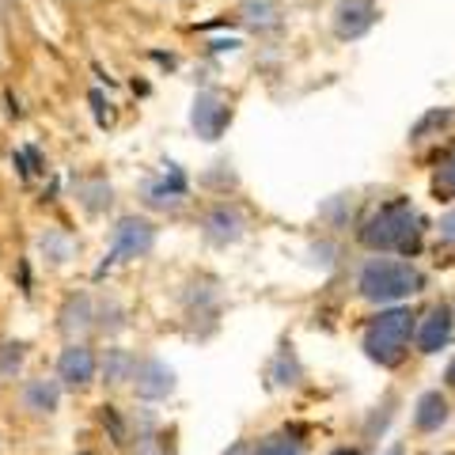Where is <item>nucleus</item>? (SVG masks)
Returning <instances> with one entry per match:
<instances>
[{"label": "nucleus", "instance_id": "obj_1", "mask_svg": "<svg viewBox=\"0 0 455 455\" xmlns=\"http://www.w3.org/2000/svg\"><path fill=\"white\" fill-rule=\"evenodd\" d=\"M361 243L372 251H398V254H418L421 247V217L410 202H387L379 212L361 228Z\"/></svg>", "mask_w": 455, "mask_h": 455}, {"label": "nucleus", "instance_id": "obj_5", "mask_svg": "<svg viewBox=\"0 0 455 455\" xmlns=\"http://www.w3.org/2000/svg\"><path fill=\"white\" fill-rule=\"evenodd\" d=\"M190 122H194V130L197 137H205V140H217L224 130H228V122H232V103L220 95V92H202L194 99V114H190Z\"/></svg>", "mask_w": 455, "mask_h": 455}, {"label": "nucleus", "instance_id": "obj_17", "mask_svg": "<svg viewBox=\"0 0 455 455\" xmlns=\"http://www.w3.org/2000/svg\"><path fill=\"white\" fill-rule=\"evenodd\" d=\"M433 194H436V202H455V152L440 164L436 179H433Z\"/></svg>", "mask_w": 455, "mask_h": 455}, {"label": "nucleus", "instance_id": "obj_10", "mask_svg": "<svg viewBox=\"0 0 455 455\" xmlns=\"http://www.w3.org/2000/svg\"><path fill=\"white\" fill-rule=\"evenodd\" d=\"M205 235L212 239V243H235L239 235H243V217H239L235 209H228V205H217L205 217Z\"/></svg>", "mask_w": 455, "mask_h": 455}, {"label": "nucleus", "instance_id": "obj_11", "mask_svg": "<svg viewBox=\"0 0 455 455\" xmlns=\"http://www.w3.org/2000/svg\"><path fill=\"white\" fill-rule=\"evenodd\" d=\"M57 403H61V387H57L53 379H27L23 383V410H31V414H53Z\"/></svg>", "mask_w": 455, "mask_h": 455}, {"label": "nucleus", "instance_id": "obj_15", "mask_svg": "<svg viewBox=\"0 0 455 455\" xmlns=\"http://www.w3.org/2000/svg\"><path fill=\"white\" fill-rule=\"evenodd\" d=\"M133 368H137V357H130V353H122V349H107V364H103L107 383L133 379Z\"/></svg>", "mask_w": 455, "mask_h": 455}, {"label": "nucleus", "instance_id": "obj_7", "mask_svg": "<svg viewBox=\"0 0 455 455\" xmlns=\"http://www.w3.org/2000/svg\"><path fill=\"white\" fill-rule=\"evenodd\" d=\"M376 4L372 0H338V8H334V35L338 38H346V42H353V38H361V35H368L376 27Z\"/></svg>", "mask_w": 455, "mask_h": 455}, {"label": "nucleus", "instance_id": "obj_12", "mask_svg": "<svg viewBox=\"0 0 455 455\" xmlns=\"http://www.w3.org/2000/svg\"><path fill=\"white\" fill-rule=\"evenodd\" d=\"M448 421V398L440 391H425L418 398V410H414V425L421 433H436L440 425Z\"/></svg>", "mask_w": 455, "mask_h": 455}, {"label": "nucleus", "instance_id": "obj_21", "mask_svg": "<svg viewBox=\"0 0 455 455\" xmlns=\"http://www.w3.org/2000/svg\"><path fill=\"white\" fill-rule=\"evenodd\" d=\"M331 455H361V451H357V448H334Z\"/></svg>", "mask_w": 455, "mask_h": 455}, {"label": "nucleus", "instance_id": "obj_8", "mask_svg": "<svg viewBox=\"0 0 455 455\" xmlns=\"http://www.w3.org/2000/svg\"><path fill=\"white\" fill-rule=\"evenodd\" d=\"M95 353L88 346H80V341H73V346H65V353L57 357V379L65 383V387H88V383L95 379Z\"/></svg>", "mask_w": 455, "mask_h": 455}, {"label": "nucleus", "instance_id": "obj_19", "mask_svg": "<svg viewBox=\"0 0 455 455\" xmlns=\"http://www.w3.org/2000/svg\"><path fill=\"white\" fill-rule=\"evenodd\" d=\"M232 455H254V448L247 444V440H239V444L232 448Z\"/></svg>", "mask_w": 455, "mask_h": 455}, {"label": "nucleus", "instance_id": "obj_16", "mask_svg": "<svg viewBox=\"0 0 455 455\" xmlns=\"http://www.w3.org/2000/svg\"><path fill=\"white\" fill-rule=\"evenodd\" d=\"M254 455H304V444L300 440H292L289 433H274L266 436L259 448H254Z\"/></svg>", "mask_w": 455, "mask_h": 455}, {"label": "nucleus", "instance_id": "obj_18", "mask_svg": "<svg viewBox=\"0 0 455 455\" xmlns=\"http://www.w3.org/2000/svg\"><path fill=\"white\" fill-rule=\"evenodd\" d=\"M440 239H444V243H455V209L440 220Z\"/></svg>", "mask_w": 455, "mask_h": 455}, {"label": "nucleus", "instance_id": "obj_9", "mask_svg": "<svg viewBox=\"0 0 455 455\" xmlns=\"http://www.w3.org/2000/svg\"><path fill=\"white\" fill-rule=\"evenodd\" d=\"M133 391L140 398H148V403H156V398H167L171 391H175V372H171L164 361H156V357L137 361V368H133Z\"/></svg>", "mask_w": 455, "mask_h": 455}, {"label": "nucleus", "instance_id": "obj_3", "mask_svg": "<svg viewBox=\"0 0 455 455\" xmlns=\"http://www.w3.org/2000/svg\"><path fill=\"white\" fill-rule=\"evenodd\" d=\"M357 289L368 304H395V300H406L425 289V277L418 266L410 262H398V259H372L361 277H357Z\"/></svg>", "mask_w": 455, "mask_h": 455}, {"label": "nucleus", "instance_id": "obj_2", "mask_svg": "<svg viewBox=\"0 0 455 455\" xmlns=\"http://www.w3.org/2000/svg\"><path fill=\"white\" fill-rule=\"evenodd\" d=\"M414 331H418V319L410 315L406 307H391V311H379V315L364 326L361 346H364V353H368V357H372L376 364L395 368V364L406 361L410 338H414Z\"/></svg>", "mask_w": 455, "mask_h": 455}, {"label": "nucleus", "instance_id": "obj_13", "mask_svg": "<svg viewBox=\"0 0 455 455\" xmlns=\"http://www.w3.org/2000/svg\"><path fill=\"white\" fill-rule=\"evenodd\" d=\"M239 16H243V23L266 31V27L281 23V8L274 4V0H243V4H239Z\"/></svg>", "mask_w": 455, "mask_h": 455}, {"label": "nucleus", "instance_id": "obj_6", "mask_svg": "<svg viewBox=\"0 0 455 455\" xmlns=\"http://www.w3.org/2000/svg\"><path fill=\"white\" fill-rule=\"evenodd\" d=\"M451 334H455V315H451V307H448V304H436V307H429V311H425V315L418 319L414 346H418V353H436V349L448 346Z\"/></svg>", "mask_w": 455, "mask_h": 455}, {"label": "nucleus", "instance_id": "obj_20", "mask_svg": "<svg viewBox=\"0 0 455 455\" xmlns=\"http://www.w3.org/2000/svg\"><path fill=\"white\" fill-rule=\"evenodd\" d=\"M444 383H448V387H455V357H451V364L444 368Z\"/></svg>", "mask_w": 455, "mask_h": 455}, {"label": "nucleus", "instance_id": "obj_4", "mask_svg": "<svg viewBox=\"0 0 455 455\" xmlns=\"http://www.w3.org/2000/svg\"><path fill=\"white\" fill-rule=\"evenodd\" d=\"M156 247V228L152 220H140V217H122L118 228H114V239H110V254H107V266L114 262H125V259H140V254H148ZM99 269V274H103Z\"/></svg>", "mask_w": 455, "mask_h": 455}, {"label": "nucleus", "instance_id": "obj_14", "mask_svg": "<svg viewBox=\"0 0 455 455\" xmlns=\"http://www.w3.org/2000/svg\"><path fill=\"white\" fill-rule=\"evenodd\" d=\"M182 194H187V179H182L179 171H171V182L164 179V182H152V187H148V202L152 205H167V202L175 205Z\"/></svg>", "mask_w": 455, "mask_h": 455}]
</instances>
